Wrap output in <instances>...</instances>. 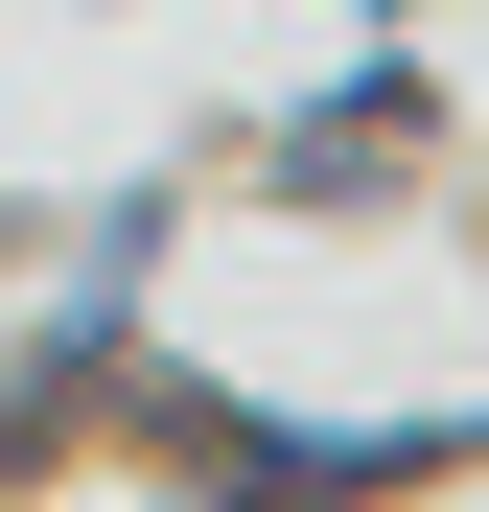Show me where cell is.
Masks as SVG:
<instances>
[]
</instances>
